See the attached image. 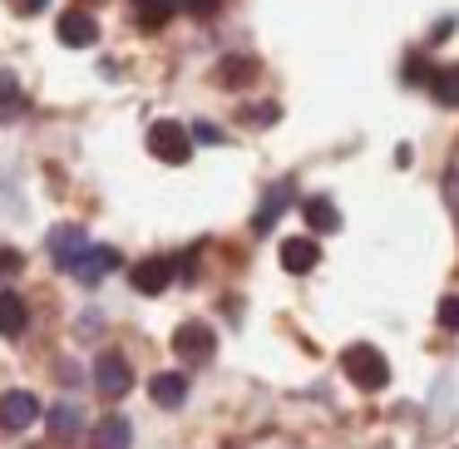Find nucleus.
Listing matches in <instances>:
<instances>
[{"label": "nucleus", "instance_id": "nucleus-26", "mask_svg": "<svg viewBox=\"0 0 459 449\" xmlns=\"http://www.w3.org/2000/svg\"><path fill=\"white\" fill-rule=\"evenodd\" d=\"M40 5H50V0H15V11H21V15H35Z\"/></svg>", "mask_w": 459, "mask_h": 449}, {"label": "nucleus", "instance_id": "nucleus-4", "mask_svg": "<svg viewBox=\"0 0 459 449\" xmlns=\"http://www.w3.org/2000/svg\"><path fill=\"white\" fill-rule=\"evenodd\" d=\"M178 277V262L173 257H143V262H134L129 267V281H134V291H143V297H159V291H169V281Z\"/></svg>", "mask_w": 459, "mask_h": 449}, {"label": "nucleus", "instance_id": "nucleus-27", "mask_svg": "<svg viewBox=\"0 0 459 449\" xmlns=\"http://www.w3.org/2000/svg\"><path fill=\"white\" fill-rule=\"evenodd\" d=\"M188 11H198V15H208V11H218V0H188Z\"/></svg>", "mask_w": 459, "mask_h": 449}, {"label": "nucleus", "instance_id": "nucleus-18", "mask_svg": "<svg viewBox=\"0 0 459 449\" xmlns=\"http://www.w3.org/2000/svg\"><path fill=\"white\" fill-rule=\"evenodd\" d=\"M429 90H435L439 104L459 109V65H449V70H435V74H429Z\"/></svg>", "mask_w": 459, "mask_h": 449}, {"label": "nucleus", "instance_id": "nucleus-15", "mask_svg": "<svg viewBox=\"0 0 459 449\" xmlns=\"http://www.w3.org/2000/svg\"><path fill=\"white\" fill-rule=\"evenodd\" d=\"M25 109H30V99H25V94H21V80H15L11 70H0V124L21 119Z\"/></svg>", "mask_w": 459, "mask_h": 449}, {"label": "nucleus", "instance_id": "nucleus-17", "mask_svg": "<svg viewBox=\"0 0 459 449\" xmlns=\"http://www.w3.org/2000/svg\"><path fill=\"white\" fill-rule=\"evenodd\" d=\"M287 203H291V183H277V188H272L267 198H262L257 222H252V228H257V232H272V222L281 218V208H287Z\"/></svg>", "mask_w": 459, "mask_h": 449}, {"label": "nucleus", "instance_id": "nucleus-22", "mask_svg": "<svg viewBox=\"0 0 459 449\" xmlns=\"http://www.w3.org/2000/svg\"><path fill=\"white\" fill-rule=\"evenodd\" d=\"M429 74H435V70H429V65L420 60V55H415V60H410V65H405V80H410V84H429Z\"/></svg>", "mask_w": 459, "mask_h": 449}, {"label": "nucleus", "instance_id": "nucleus-9", "mask_svg": "<svg viewBox=\"0 0 459 449\" xmlns=\"http://www.w3.org/2000/svg\"><path fill=\"white\" fill-rule=\"evenodd\" d=\"M114 267H119V252H114V247H84L80 262H74L70 272L84 281V287H94V281H104Z\"/></svg>", "mask_w": 459, "mask_h": 449}, {"label": "nucleus", "instance_id": "nucleus-25", "mask_svg": "<svg viewBox=\"0 0 459 449\" xmlns=\"http://www.w3.org/2000/svg\"><path fill=\"white\" fill-rule=\"evenodd\" d=\"M25 262H21V252H0V272H21Z\"/></svg>", "mask_w": 459, "mask_h": 449}, {"label": "nucleus", "instance_id": "nucleus-13", "mask_svg": "<svg viewBox=\"0 0 459 449\" xmlns=\"http://www.w3.org/2000/svg\"><path fill=\"white\" fill-rule=\"evenodd\" d=\"M129 15L143 25V30H159L178 15V0H129Z\"/></svg>", "mask_w": 459, "mask_h": 449}, {"label": "nucleus", "instance_id": "nucleus-8", "mask_svg": "<svg viewBox=\"0 0 459 449\" xmlns=\"http://www.w3.org/2000/svg\"><path fill=\"white\" fill-rule=\"evenodd\" d=\"M212 346H218V341H212V331L203 326V321H183V326L173 331V350H178L183 360H208Z\"/></svg>", "mask_w": 459, "mask_h": 449}, {"label": "nucleus", "instance_id": "nucleus-20", "mask_svg": "<svg viewBox=\"0 0 459 449\" xmlns=\"http://www.w3.org/2000/svg\"><path fill=\"white\" fill-rule=\"evenodd\" d=\"M252 74H257V60H247V55L222 65V80H252Z\"/></svg>", "mask_w": 459, "mask_h": 449}, {"label": "nucleus", "instance_id": "nucleus-14", "mask_svg": "<svg viewBox=\"0 0 459 449\" xmlns=\"http://www.w3.org/2000/svg\"><path fill=\"white\" fill-rule=\"evenodd\" d=\"M149 395H153V405L178 410V405H183V395H188V380H183L178 370H163V376H153V380H149Z\"/></svg>", "mask_w": 459, "mask_h": 449}, {"label": "nucleus", "instance_id": "nucleus-24", "mask_svg": "<svg viewBox=\"0 0 459 449\" xmlns=\"http://www.w3.org/2000/svg\"><path fill=\"white\" fill-rule=\"evenodd\" d=\"M445 193H449V203H455V218H459V163L449 168V178H445Z\"/></svg>", "mask_w": 459, "mask_h": 449}, {"label": "nucleus", "instance_id": "nucleus-23", "mask_svg": "<svg viewBox=\"0 0 459 449\" xmlns=\"http://www.w3.org/2000/svg\"><path fill=\"white\" fill-rule=\"evenodd\" d=\"M188 139H203V143H222V129H218V124H198V129H193Z\"/></svg>", "mask_w": 459, "mask_h": 449}, {"label": "nucleus", "instance_id": "nucleus-12", "mask_svg": "<svg viewBox=\"0 0 459 449\" xmlns=\"http://www.w3.org/2000/svg\"><path fill=\"white\" fill-rule=\"evenodd\" d=\"M25 326H30V311H25V301L15 297V291H0V336L15 341V336H25Z\"/></svg>", "mask_w": 459, "mask_h": 449}, {"label": "nucleus", "instance_id": "nucleus-16", "mask_svg": "<svg viewBox=\"0 0 459 449\" xmlns=\"http://www.w3.org/2000/svg\"><path fill=\"white\" fill-rule=\"evenodd\" d=\"M301 212H307L311 232H341V212H336V203H331V198H307V203H301Z\"/></svg>", "mask_w": 459, "mask_h": 449}, {"label": "nucleus", "instance_id": "nucleus-2", "mask_svg": "<svg viewBox=\"0 0 459 449\" xmlns=\"http://www.w3.org/2000/svg\"><path fill=\"white\" fill-rule=\"evenodd\" d=\"M149 153L159 163H188V153H193L188 129H183V124H173V119H159L149 129Z\"/></svg>", "mask_w": 459, "mask_h": 449}, {"label": "nucleus", "instance_id": "nucleus-10", "mask_svg": "<svg viewBox=\"0 0 459 449\" xmlns=\"http://www.w3.org/2000/svg\"><path fill=\"white\" fill-rule=\"evenodd\" d=\"M316 262H321V252H316V242H311V237H287V242H281V267H287V272L307 277Z\"/></svg>", "mask_w": 459, "mask_h": 449}, {"label": "nucleus", "instance_id": "nucleus-7", "mask_svg": "<svg viewBox=\"0 0 459 449\" xmlns=\"http://www.w3.org/2000/svg\"><path fill=\"white\" fill-rule=\"evenodd\" d=\"M55 35H60V45H70V50H90V45L100 40V25L84 11H65L60 21H55Z\"/></svg>", "mask_w": 459, "mask_h": 449}, {"label": "nucleus", "instance_id": "nucleus-6", "mask_svg": "<svg viewBox=\"0 0 459 449\" xmlns=\"http://www.w3.org/2000/svg\"><path fill=\"white\" fill-rule=\"evenodd\" d=\"M45 247H50L55 267H65V272H70L74 262H80V252L90 247V237H84L80 228H70V222H60V228H50V237H45Z\"/></svg>", "mask_w": 459, "mask_h": 449}, {"label": "nucleus", "instance_id": "nucleus-5", "mask_svg": "<svg viewBox=\"0 0 459 449\" xmlns=\"http://www.w3.org/2000/svg\"><path fill=\"white\" fill-rule=\"evenodd\" d=\"M40 419V400L30 390H5L0 395V429H30Z\"/></svg>", "mask_w": 459, "mask_h": 449}, {"label": "nucleus", "instance_id": "nucleus-28", "mask_svg": "<svg viewBox=\"0 0 459 449\" xmlns=\"http://www.w3.org/2000/svg\"><path fill=\"white\" fill-rule=\"evenodd\" d=\"M90 5H104V0H90Z\"/></svg>", "mask_w": 459, "mask_h": 449}, {"label": "nucleus", "instance_id": "nucleus-19", "mask_svg": "<svg viewBox=\"0 0 459 449\" xmlns=\"http://www.w3.org/2000/svg\"><path fill=\"white\" fill-rule=\"evenodd\" d=\"M74 429H80V410H74V405H55V410H50V435L70 439Z\"/></svg>", "mask_w": 459, "mask_h": 449}, {"label": "nucleus", "instance_id": "nucleus-1", "mask_svg": "<svg viewBox=\"0 0 459 449\" xmlns=\"http://www.w3.org/2000/svg\"><path fill=\"white\" fill-rule=\"evenodd\" d=\"M341 366H346L351 385H360V390H385L390 385V366L376 346H346Z\"/></svg>", "mask_w": 459, "mask_h": 449}, {"label": "nucleus", "instance_id": "nucleus-3", "mask_svg": "<svg viewBox=\"0 0 459 449\" xmlns=\"http://www.w3.org/2000/svg\"><path fill=\"white\" fill-rule=\"evenodd\" d=\"M129 385H134L129 360H124L119 350H104V356L94 360V390H100L104 400H124V395H129Z\"/></svg>", "mask_w": 459, "mask_h": 449}, {"label": "nucleus", "instance_id": "nucleus-21", "mask_svg": "<svg viewBox=\"0 0 459 449\" xmlns=\"http://www.w3.org/2000/svg\"><path fill=\"white\" fill-rule=\"evenodd\" d=\"M439 326H445V331H459V297H445V301H439Z\"/></svg>", "mask_w": 459, "mask_h": 449}, {"label": "nucleus", "instance_id": "nucleus-11", "mask_svg": "<svg viewBox=\"0 0 459 449\" xmlns=\"http://www.w3.org/2000/svg\"><path fill=\"white\" fill-rule=\"evenodd\" d=\"M134 445V425L124 415H104L94 425V449H129Z\"/></svg>", "mask_w": 459, "mask_h": 449}]
</instances>
